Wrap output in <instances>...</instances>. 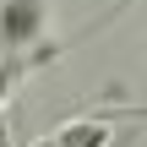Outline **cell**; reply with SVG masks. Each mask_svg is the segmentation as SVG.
Here are the masks:
<instances>
[{
	"label": "cell",
	"instance_id": "cell-1",
	"mask_svg": "<svg viewBox=\"0 0 147 147\" xmlns=\"http://www.w3.org/2000/svg\"><path fill=\"white\" fill-rule=\"evenodd\" d=\"M49 22V0H0V60L27 65V49H38Z\"/></svg>",
	"mask_w": 147,
	"mask_h": 147
},
{
	"label": "cell",
	"instance_id": "cell-2",
	"mask_svg": "<svg viewBox=\"0 0 147 147\" xmlns=\"http://www.w3.org/2000/svg\"><path fill=\"white\" fill-rule=\"evenodd\" d=\"M27 147H115V120H71Z\"/></svg>",
	"mask_w": 147,
	"mask_h": 147
}]
</instances>
